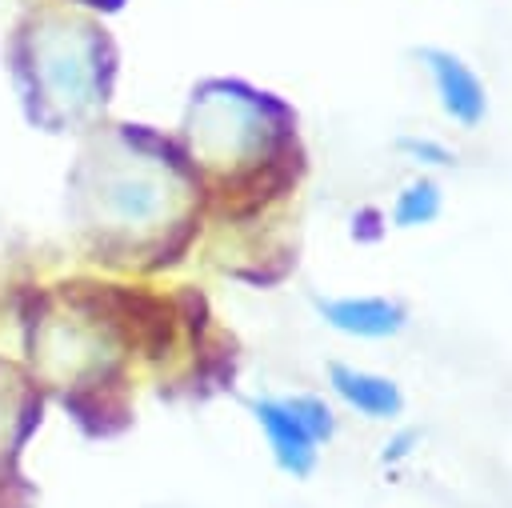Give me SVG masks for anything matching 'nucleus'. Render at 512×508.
<instances>
[{
  "instance_id": "8",
  "label": "nucleus",
  "mask_w": 512,
  "mask_h": 508,
  "mask_svg": "<svg viewBox=\"0 0 512 508\" xmlns=\"http://www.w3.org/2000/svg\"><path fill=\"white\" fill-rule=\"evenodd\" d=\"M416 440H420V436H416L412 428H404L400 436H392V440L384 444V452H380V460H384V464H396V460H404V456L412 452V444H416Z\"/></svg>"
},
{
  "instance_id": "5",
  "label": "nucleus",
  "mask_w": 512,
  "mask_h": 508,
  "mask_svg": "<svg viewBox=\"0 0 512 508\" xmlns=\"http://www.w3.org/2000/svg\"><path fill=\"white\" fill-rule=\"evenodd\" d=\"M440 216V184L420 176L412 184H404L396 192V204H392V224L396 228H424Z\"/></svg>"
},
{
  "instance_id": "3",
  "label": "nucleus",
  "mask_w": 512,
  "mask_h": 508,
  "mask_svg": "<svg viewBox=\"0 0 512 508\" xmlns=\"http://www.w3.org/2000/svg\"><path fill=\"white\" fill-rule=\"evenodd\" d=\"M264 436H268V448L276 456V464L288 472V476H308L316 468V440L308 436V428L288 412L284 400H256L252 404Z\"/></svg>"
},
{
  "instance_id": "4",
  "label": "nucleus",
  "mask_w": 512,
  "mask_h": 508,
  "mask_svg": "<svg viewBox=\"0 0 512 508\" xmlns=\"http://www.w3.org/2000/svg\"><path fill=\"white\" fill-rule=\"evenodd\" d=\"M328 380H332L336 396L348 408H356L360 416H368V420H396L404 412V392L388 376H376V372H364V368H348V364H332Z\"/></svg>"
},
{
  "instance_id": "6",
  "label": "nucleus",
  "mask_w": 512,
  "mask_h": 508,
  "mask_svg": "<svg viewBox=\"0 0 512 508\" xmlns=\"http://www.w3.org/2000/svg\"><path fill=\"white\" fill-rule=\"evenodd\" d=\"M288 404V412L308 428V436L320 444V440H332V432H336V420H332V408L320 400V396H292V400H284Z\"/></svg>"
},
{
  "instance_id": "2",
  "label": "nucleus",
  "mask_w": 512,
  "mask_h": 508,
  "mask_svg": "<svg viewBox=\"0 0 512 508\" xmlns=\"http://www.w3.org/2000/svg\"><path fill=\"white\" fill-rule=\"evenodd\" d=\"M316 308L328 328L356 336V340H388V336L404 332V324H408L404 304H396L388 296H336V300H320Z\"/></svg>"
},
{
  "instance_id": "1",
  "label": "nucleus",
  "mask_w": 512,
  "mask_h": 508,
  "mask_svg": "<svg viewBox=\"0 0 512 508\" xmlns=\"http://www.w3.org/2000/svg\"><path fill=\"white\" fill-rule=\"evenodd\" d=\"M420 60L432 76V88H436L444 116H452L460 128H476L488 116V92H484L480 76L448 48H424Z\"/></svg>"
},
{
  "instance_id": "7",
  "label": "nucleus",
  "mask_w": 512,
  "mask_h": 508,
  "mask_svg": "<svg viewBox=\"0 0 512 508\" xmlns=\"http://www.w3.org/2000/svg\"><path fill=\"white\" fill-rule=\"evenodd\" d=\"M400 152H408V156H416V160H424V164H436V168H444V164L456 160L444 144H436V140H428V136H404V140H400Z\"/></svg>"
}]
</instances>
